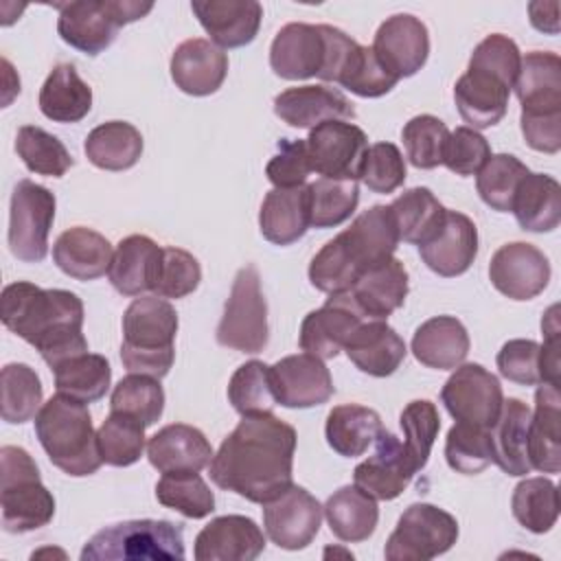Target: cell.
Here are the masks:
<instances>
[{"label":"cell","instance_id":"1","mask_svg":"<svg viewBox=\"0 0 561 561\" xmlns=\"http://www.w3.org/2000/svg\"><path fill=\"white\" fill-rule=\"evenodd\" d=\"M296 430L270 414L243 416L210 460V480L254 504H265L289 489Z\"/></svg>","mask_w":561,"mask_h":561},{"label":"cell","instance_id":"2","mask_svg":"<svg viewBox=\"0 0 561 561\" xmlns=\"http://www.w3.org/2000/svg\"><path fill=\"white\" fill-rule=\"evenodd\" d=\"M2 324L35 346L50 366L88 353L83 302L68 289H42L28 280L11 283L0 296Z\"/></svg>","mask_w":561,"mask_h":561},{"label":"cell","instance_id":"3","mask_svg":"<svg viewBox=\"0 0 561 561\" xmlns=\"http://www.w3.org/2000/svg\"><path fill=\"white\" fill-rule=\"evenodd\" d=\"M399 241L390 206H370L318 250L309 263V283L329 296L346 291L364 272L388 261Z\"/></svg>","mask_w":561,"mask_h":561},{"label":"cell","instance_id":"4","mask_svg":"<svg viewBox=\"0 0 561 561\" xmlns=\"http://www.w3.org/2000/svg\"><path fill=\"white\" fill-rule=\"evenodd\" d=\"M35 436L48 460L72 478L92 476L103 465L85 403L66 394L57 392L39 408Z\"/></svg>","mask_w":561,"mask_h":561},{"label":"cell","instance_id":"5","mask_svg":"<svg viewBox=\"0 0 561 561\" xmlns=\"http://www.w3.org/2000/svg\"><path fill=\"white\" fill-rule=\"evenodd\" d=\"M178 313L158 296L136 298L123 316L121 362L129 373L162 379L175 359Z\"/></svg>","mask_w":561,"mask_h":561},{"label":"cell","instance_id":"6","mask_svg":"<svg viewBox=\"0 0 561 561\" xmlns=\"http://www.w3.org/2000/svg\"><path fill=\"white\" fill-rule=\"evenodd\" d=\"M83 561H169L184 559L182 526L169 519H127L94 533Z\"/></svg>","mask_w":561,"mask_h":561},{"label":"cell","instance_id":"7","mask_svg":"<svg viewBox=\"0 0 561 561\" xmlns=\"http://www.w3.org/2000/svg\"><path fill=\"white\" fill-rule=\"evenodd\" d=\"M2 460V528L7 533H31L46 526L55 515V497L42 484L31 454L15 445L0 449Z\"/></svg>","mask_w":561,"mask_h":561},{"label":"cell","instance_id":"8","mask_svg":"<svg viewBox=\"0 0 561 561\" xmlns=\"http://www.w3.org/2000/svg\"><path fill=\"white\" fill-rule=\"evenodd\" d=\"M59 11L57 33L59 37L94 57L112 46L121 26L145 18L153 2L138 0H79L55 4Z\"/></svg>","mask_w":561,"mask_h":561},{"label":"cell","instance_id":"9","mask_svg":"<svg viewBox=\"0 0 561 561\" xmlns=\"http://www.w3.org/2000/svg\"><path fill=\"white\" fill-rule=\"evenodd\" d=\"M215 337L221 346L239 353H261L267 346V302L254 265L237 272Z\"/></svg>","mask_w":561,"mask_h":561},{"label":"cell","instance_id":"10","mask_svg":"<svg viewBox=\"0 0 561 561\" xmlns=\"http://www.w3.org/2000/svg\"><path fill=\"white\" fill-rule=\"evenodd\" d=\"M458 539V522L451 513L427 504H410L386 541L388 561H430L445 554Z\"/></svg>","mask_w":561,"mask_h":561},{"label":"cell","instance_id":"11","mask_svg":"<svg viewBox=\"0 0 561 561\" xmlns=\"http://www.w3.org/2000/svg\"><path fill=\"white\" fill-rule=\"evenodd\" d=\"M55 195L33 180H20L11 193L9 248L24 263H39L48 254V232L55 221Z\"/></svg>","mask_w":561,"mask_h":561},{"label":"cell","instance_id":"12","mask_svg":"<svg viewBox=\"0 0 561 561\" xmlns=\"http://www.w3.org/2000/svg\"><path fill=\"white\" fill-rule=\"evenodd\" d=\"M307 156L311 171L327 180H362L368 138L348 121H327L309 131Z\"/></svg>","mask_w":561,"mask_h":561},{"label":"cell","instance_id":"13","mask_svg":"<svg viewBox=\"0 0 561 561\" xmlns=\"http://www.w3.org/2000/svg\"><path fill=\"white\" fill-rule=\"evenodd\" d=\"M445 410L458 421L493 427L504 403L500 379L480 364H460L440 390Z\"/></svg>","mask_w":561,"mask_h":561},{"label":"cell","instance_id":"14","mask_svg":"<svg viewBox=\"0 0 561 561\" xmlns=\"http://www.w3.org/2000/svg\"><path fill=\"white\" fill-rule=\"evenodd\" d=\"M322 515L320 502L307 489L291 484L263 504V528L278 548L302 550L316 539Z\"/></svg>","mask_w":561,"mask_h":561},{"label":"cell","instance_id":"15","mask_svg":"<svg viewBox=\"0 0 561 561\" xmlns=\"http://www.w3.org/2000/svg\"><path fill=\"white\" fill-rule=\"evenodd\" d=\"M489 278L491 285L506 298L530 300L548 287L550 261L533 243H504L491 256Z\"/></svg>","mask_w":561,"mask_h":561},{"label":"cell","instance_id":"16","mask_svg":"<svg viewBox=\"0 0 561 561\" xmlns=\"http://www.w3.org/2000/svg\"><path fill=\"white\" fill-rule=\"evenodd\" d=\"M346 302L362 320H386L408 296V270L390 256L388 261L364 272L346 291L331 294Z\"/></svg>","mask_w":561,"mask_h":561},{"label":"cell","instance_id":"17","mask_svg":"<svg viewBox=\"0 0 561 561\" xmlns=\"http://www.w3.org/2000/svg\"><path fill=\"white\" fill-rule=\"evenodd\" d=\"M373 50L397 79L412 77L425 66L430 55L427 26L410 13H397L379 24Z\"/></svg>","mask_w":561,"mask_h":561},{"label":"cell","instance_id":"18","mask_svg":"<svg viewBox=\"0 0 561 561\" xmlns=\"http://www.w3.org/2000/svg\"><path fill=\"white\" fill-rule=\"evenodd\" d=\"M276 401L285 408H316L327 403L333 392V379L324 362L311 353L287 355L272 366Z\"/></svg>","mask_w":561,"mask_h":561},{"label":"cell","instance_id":"19","mask_svg":"<svg viewBox=\"0 0 561 561\" xmlns=\"http://www.w3.org/2000/svg\"><path fill=\"white\" fill-rule=\"evenodd\" d=\"M324 57L327 37L322 24H285L270 46V66L274 75L289 81L318 77L324 66Z\"/></svg>","mask_w":561,"mask_h":561},{"label":"cell","instance_id":"20","mask_svg":"<svg viewBox=\"0 0 561 561\" xmlns=\"http://www.w3.org/2000/svg\"><path fill=\"white\" fill-rule=\"evenodd\" d=\"M416 469L408 458L403 443L381 430L375 440V454L359 462L353 471L355 486L375 500H394L412 482Z\"/></svg>","mask_w":561,"mask_h":561},{"label":"cell","instance_id":"21","mask_svg":"<svg viewBox=\"0 0 561 561\" xmlns=\"http://www.w3.org/2000/svg\"><path fill=\"white\" fill-rule=\"evenodd\" d=\"M263 548V530L245 515L215 517L195 537L197 561H254Z\"/></svg>","mask_w":561,"mask_h":561},{"label":"cell","instance_id":"22","mask_svg":"<svg viewBox=\"0 0 561 561\" xmlns=\"http://www.w3.org/2000/svg\"><path fill=\"white\" fill-rule=\"evenodd\" d=\"M511 88L513 85L506 83L502 77L489 72L486 68L469 64L467 72L454 85V101L458 114L476 131L497 125L506 114Z\"/></svg>","mask_w":561,"mask_h":561},{"label":"cell","instance_id":"23","mask_svg":"<svg viewBox=\"0 0 561 561\" xmlns=\"http://www.w3.org/2000/svg\"><path fill=\"white\" fill-rule=\"evenodd\" d=\"M274 114L296 127L313 129L327 121L355 118L353 103L335 88L327 85H296L274 96Z\"/></svg>","mask_w":561,"mask_h":561},{"label":"cell","instance_id":"24","mask_svg":"<svg viewBox=\"0 0 561 561\" xmlns=\"http://www.w3.org/2000/svg\"><path fill=\"white\" fill-rule=\"evenodd\" d=\"M171 79L191 96L217 92L228 75V55L210 39L193 37L182 42L171 55Z\"/></svg>","mask_w":561,"mask_h":561},{"label":"cell","instance_id":"25","mask_svg":"<svg viewBox=\"0 0 561 561\" xmlns=\"http://www.w3.org/2000/svg\"><path fill=\"white\" fill-rule=\"evenodd\" d=\"M191 9L219 48L250 44L263 18V7L256 0H195Z\"/></svg>","mask_w":561,"mask_h":561},{"label":"cell","instance_id":"26","mask_svg":"<svg viewBox=\"0 0 561 561\" xmlns=\"http://www.w3.org/2000/svg\"><path fill=\"white\" fill-rule=\"evenodd\" d=\"M419 254L434 274L445 278L460 276L476 261L478 228L467 215L458 210H447L443 228L432 241L419 245Z\"/></svg>","mask_w":561,"mask_h":561},{"label":"cell","instance_id":"27","mask_svg":"<svg viewBox=\"0 0 561 561\" xmlns=\"http://www.w3.org/2000/svg\"><path fill=\"white\" fill-rule=\"evenodd\" d=\"M213 456L204 432L186 423L164 425L147 443V458L160 473L202 471L210 465Z\"/></svg>","mask_w":561,"mask_h":561},{"label":"cell","instance_id":"28","mask_svg":"<svg viewBox=\"0 0 561 561\" xmlns=\"http://www.w3.org/2000/svg\"><path fill=\"white\" fill-rule=\"evenodd\" d=\"M535 412L528 425V462L530 469L559 473L561 469V394L554 383H537Z\"/></svg>","mask_w":561,"mask_h":561},{"label":"cell","instance_id":"29","mask_svg":"<svg viewBox=\"0 0 561 561\" xmlns=\"http://www.w3.org/2000/svg\"><path fill=\"white\" fill-rule=\"evenodd\" d=\"M344 353L362 373L388 377L403 364L408 348L386 320H364L346 340Z\"/></svg>","mask_w":561,"mask_h":561},{"label":"cell","instance_id":"30","mask_svg":"<svg viewBox=\"0 0 561 561\" xmlns=\"http://www.w3.org/2000/svg\"><path fill=\"white\" fill-rule=\"evenodd\" d=\"M112 243L96 230L75 226L64 230L53 245L55 265L75 280H94L112 265Z\"/></svg>","mask_w":561,"mask_h":561},{"label":"cell","instance_id":"31","mask_svg":"<svg viewBox=\"0 0 561 561\" xmlns=\"http://www.w3.org/2000/svg\"><path fill=\"white\" fill-rule=\"evenodd\" d=\"M160 259L162 248L153 239L145 234H129L121 239L107 270L112 287L123 296H140L145 291H153Z\"/></svg>","mask_w":561,"mask_h":561},{"label":"cell","instance_id":"32","mask_svg":"<svg viewBox=\"0 0 561 561\" xmlns=\"http://www.w3.org/2000/svg\"><path fill=\"white\" fill-rule=\"evenodd\" d=\"M364 320L337 296H329V300L305 316L300 324V348L320 359H331L340 351H344L346 340Z\"/></svg>","mask_w":561,"mask_h":561},{"label":"cell","instance_id":"33","mask_svg":"<svg viewBox=\"0 0 561 561\" xmlns=\"http://www.w3.org/2000/svg\"><path fill=\"white\" fill-rule=\"evenodd\" d=\"M522 112L550 114L561 112V59L557 53L533 50L522 57L513 83Z\"/></svg>","mask_w":561,"mask_h":561},{"label":"cell","instance_id":"34","mask_svg":"<svg viewBox=\"0 0 561 561\" xmlns=\"http://www.w3.org/2000/svg\"><path fill=\"white\" fill-rule=\"evenodd\" d=\"M261 234L274 245H291L309 230V184L272 188L259 210Z\"/></svg>","mask_w":561,"mask_h":561},{"label":"cell","instance_id":"35","mask_svg":"<svg viewBox=\"0 0 561 561\" xmlns=\"http://www.w3.org/2000/svg\"><path fill=\"white\" fill-rule=\"evenodd\" d=\"M469 333L454 316H434L416 327L412 337L414 357L436 370H454L469 353Z\"/></svg>","mask_w":561,"mask_h":561},{"label":"cell","instance_id":"36","mask_svg":"<svg viewBox=\"0 0 561 561\" xmlns=\"http://www.w3.org/2000/svg\"><path fill=\"white\" fill-rule=\"evenodd\" d=\"M528 425L530 408L522 399H506L491 427V451L493 462L508 476H526L530 471L528 462Z\"/></svg>","mask_w":561,"mask_h":561},{"label":"cell","instance_id":"37","mask_svg":"<svg viewBox=\"0 0 561 561\" xmlns=\"http://www.w3.org/2000/svg\"><path fill=\"white\" fill-rule=\"evenodd\" d=\"M511 213L522 230L552 232L561 224V186L546 173H528L513 197Z\"/></svg>","mask_w":561,"mask_h":561},{"label":"cell","instance_id":"38","mask_svg":"<svg viewBox=\"0 0 561 561\" xmlns=\"http://www.w3.org/2000/svg\"><path fill=\"white\" fill-rule=\"evenodd\" d=\"M92 110V88L72 64H59L39 90V112L55 123H79Z\"/></svg>","mask_w":561,"mask_h":561},{"label":"cell","instance_id":"39","mask_svg":"<svg viewBox=\"0 0 561 561\" xmlns=\"http://www.w3.org/2000/svg\"><path fill=\"white\" fill-rule=\"evenodd\" d=\"M322 511L331 533L348 543L366 541L375 533L379 519L377 500L355 484L340 486L333 495H329Z\"/></svg>","mask_w":561,"mask_h":561},{"label":"cell","instance_id":"40","mask_svg":"<svg viewBox=\"0 0 561 561\" xmlns=\"http://www.w3.org/2000/svg\"><path fill=\"white\" fill-rule=\"evenodd\" d=\"M381 430V416L373 408L344 403L327 414L324 436L335 454L357 458L377 440Z\"/></svg>","mask_w":561,"mask_h":561},{"label":"cell","instance_id":"41","mask_svg":"<svg viewBox=\"0 0 561 561\" xmlns=\"http://www.w3.org/2000/svg\"><path fill=\"white\" fill-rule=\"evenodd\" d=\"M83 151L96 169L125 171L140 160L142 136L127 121H107L85 136Z\"/></svg>","mask_w":561,"mask_h":561},{"label":"cell","instance_id":"42","mask_svg":"<svg viewBox=\"0 0 561 561\" xmlns=\"http://www.w3.org/2000/svg\"><path fill=\"white\" fill-rule=\"evenodd\" d=\"M399 239L414 245H425L432 241L445 224L447 208L434 197L425 186H414L403 191L390 204Z\"/></svg>","mask_w":561,"mask_h":561},{"label":"cell","instance_id":"43","mask_svg":"<svg viewBox=\"0 0 561 561\" xmlns=\"http://www.w3.org/2000/svg\"><path fill=\"white\" fill-rule=\"evenodd\" d=\"M55 388L81 403H94L105 397L112 381L110 362L99 353H81L53 368Z\"/></svg>","mask_w":561,"mask_h":561},{"label":"cell","instance_id":"44","mask_svg":"<svg viewBox=\"0 0 561 561\" xmlns=\"http://www.w3.org/2000/svg\"><path fill=\"white\" fill-rule=\"evenodd\" d=\"M513 517L530 533H548L559 519L557 484L543 476L526 478L513 489Z\"/></svg>","mask_w":561,"mask_h":561},{"label":"cell","instance_id":"45","mask_svg":"<svg viewBox=\"0 0 561 561\" xmlns=\"http://www.w3.org/2000/svg\"><path fill=\"white\" fill-rule=\"evenodd\" d=\"M228 401L241 416L270 414L278 403L272 381V366L259 359L241 364L228 381Z\"/></svg>","mask_w":561,"mask_h":561},{"label":"cell","instance_id":"46","mask_svg":"<svg viewBox=\"0 0 561 561\" xmlns=\"http://www.w3.org/2000/svg\"><path fill=\"white\" fill-rule=\"evenodd\" d=\"M164 410V390L160 379L149 375L129 373L123 377L110 397V412H118L136 419L145 427H151Z\"/></svg>","mask_w":561,"mask_h":561},{"label":"cell","instance_id":"47","mask_svg":"<svg viewBox=\"0 0 561 561\" xmlns=\"http://www.w3.org/2000/svg\"><path fill=\"white\" fill-rule=\"evenodd\" d=\"M15 151L31 173L61 178L72 164L66 145L37 125H22L15 134Z\"/></svg>","mask_w":561,"mask_h":561},{"label":"cell","instance_id":"48","mask_svg":"<svg viewBox=\"0 0 561 561\" xmlns=\"http://www.w3.org/2000/svg\"><path fill=\"white\" fill-rule=\"evenodd\" d=\"M156 497L162 506L173 508L188 519H202L215 511V495L199 471L162 473L156 482Z\"/></svg>","mask_w":561,"mask_h":561},{"label":"cell","instance_id":"49","mask_svg":"<svg viewBox=\"0 0 561 561\" xmlns=\"http://www.w3.org/2000/svg\"><path fill=\"white\" fill-rule=\"evenodd\" d=\"M397 81L399 79L381 66L373 46H362L357 42L348 50L335 79V83L364 99H377L388 94L397 85Z\"/></svg>","mask_w":561,"mask_h":561},{"label":"cell","instance_id":"50","mask_svg":"<svg viewBox=\"0 0 561 561\" xmlns=\"http://www.w3.org/2000/svg\"><path fill=\"white\" fill-rule=\"evenodd\" d=\"M528 173V167L519 158L511 153H495L476 173L478 195L493 210L508 213L513 206L515 191Z\"/></svg>","mask_w":561,"mask_h":561},{"label":"cell","instance_id":"51","mask_svg":"<svg viewBox=\"0 0 561 561\" xmlns=\"http://www.w3.org/2000/svg\"><path fill=\"white\" fill-rule=\"evenodd\" d=\"M357 202V182L320 178L313 184H309V226L335 228L355 213Z\"/></svg>","mask_w":561,"mask_h":561},{"label":"cell","instance_id":"52","mask_svg":"<svg viewBox=\"0 0 561 561\" xmlns=\"http://www.w3.org/2000/svg\"><path fill=\"white\" fill-rule=\"evenodd\" d=\"M2 421L20 425L37 416L42 403V381L28 364H7L2 368Z\"/></svg>","mask_w":561,"mask_h":561},{"label":"cell","instance_id":"53","mask_svg":"<svg viewBox=\"0 0 561 561\" xmlns=\"http://www.w3.org/2000/svg\"><path fill=\"white\" fill-rule=\"evenodd\" d=\"M145 425L131 416L110 412L96 430V445L101 460L112 467H129L140 460L145 451Z\"/></svg>","mask_w":561,"mask_h":561},{"label":"cell","instance_id":"54","mask_svg":"<svg viewBox=\"0 0 561 561\" xmlns=\"http://www.w3.org/2000/svg\"><path fill=\"white\" fill-rule=\"evenodd\" d=\"M447 465L465 476H476L493 462L491 430L469 423H458L447 432L445 440Z\"/></svg>","mask_w":561,"mask_h":561},{"label":"cell","instance_id":"55","mask_svg":"<svg viewBox=\"0 0 561 561\" xmlns=\"http://www.w3.org/2000/svg\"><path fill=\"white\" fill-rule=\"evenodd\" d=\"M399 425L403 430V449L412 460L414 469L421 471L427 465L432 445L440 430V416L432 401L416 399L410 401L399 416Z\"/></svg>","mask_w":561,"mask_h":561},{"label":"cell","instance_id":"56","mask_svg":"<svg viewBox=\"0 0 561 561\" xmlns=\"http://www.w3.org/2000/svg\"><path fill=\"white\" fill-rule=\"evenodd\" d=\"M401 138L412 167L436 169L443 164L449 129L440 118L432 114H419L403 125Z\"/></svg>","mask_w":561,"mask_h":561},{"label":"cell","instance_id":"57","mask_svg":"<svg viewBox=\"0 0 561 561\" xmlns=\"http://www.w3.org/2000/svg\"><path fill=\"white\" fill-rule=\"evenodd\" d=\"M202 280L199 261L182 248H162L160 270L153 285L158 298H184L197 289Z\"/></svg>","mask_w":561,"mask_h":561},{"label":"cell","instance_id":"58","mask_svg":"<svg viewBox=\"0 0 561 561\" xmlns=\"http://www.w3.org/2000/svg\"><path fill=\"white\" fill-rule=\"evenodd\" d=\"M362 182L373 193H392L405 182V160L397 145L375 142L368 147Z\"/></svg>","mask_w":561,"mask_h":561},{"label":"cell","instance_id":"59","mask_svg":"<svg viewBox=\"0 0 561 561\" xmlns=\"http://www.w3.org/2000/svg\"><path fill=\"white\" fill-rule=\"evenodd\" d=\"M491 158L486 138L471 127H456L449 131L443 164L456 175H473Z\"/></svg>","mask_w":561,"mask_h":561},{"label":"cell","instance_id":"60","mask_svg":"<svg viewBox=\"0 0 561 561\" xmlns=\"http://www.w3.org/2000/svg\"><path fill=\"white\" fill-rule=\"evenodd\" d=\"M309 173H311V164L307 156V142L300 138L298 140L283 138L276 147V153L270 158L265 167V175L274 184V188L302 186Z\"/></svg>","mask_w":561,"mask_h":561},{"label":"cell","instance_id":"61","mask_svg":"<svg viewBox=\"0 0 561 561\" xmlns=\"http://www.w3.org/2000/svg\"><path fill=\"white\" fill-rule=\"evenodd\" d=\"M539 353L541 346L535 340H508L495 357L500 375L519 386L541 383Z\"/></svg>","mask_w":561,"mask_h":561},{"label":"cell","instance_id":"62","mask_svg":"<svg viewBox=\"0 0 561 561\" xmlns=\"http://www.w3.org/2000/svg\"><path fill=\"white\" fill-rule=\"evenodd\" d=\"M519 125H522L524 140L530 149L541 153H557L561 149V112H550V114L522 112Z\"/></svg>","mask_w":561,"mask_h":561},{"label":"cell","instance_id":"63","mask_svg":"<svg viewBox=\"0 0 561 561\" xmlns=\"http://www.w3.org/2000/svg\"><path fill=\"white\" fill-rule=\"evenodd\" d=\"M557 305L548 309V313L541 320V329L546 333V342L539 353V370H541V381L559 386V348H561V337H559V320H557Z\"/></svg>","mask_w":561,"mask_h":561},{"label":"cell","instance_id":"64","mask_svg":"<svg viewBox=\"0 0 561 561\" xmlns=\"http://www.w3.org/2000/svg\"><path fill=\"white\" fill-rule=\"evenodd\" d=\"M530 24L541 31L557 35L559 33V2H530L528 4Z\"/></svg>","mask_w":561,"mask_h":561}]
</instances>
